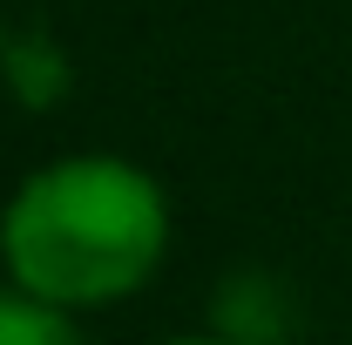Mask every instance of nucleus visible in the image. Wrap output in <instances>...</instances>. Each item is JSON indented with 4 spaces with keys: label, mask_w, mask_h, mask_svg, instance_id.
<instances>
[{
    "label": "nucleus",
    "mask_w": 352,
    "mask_h": 345,
    "mask_svg": "<svg viewBox=\"0 0 352 345\" xmlns=\"http://www.w3.org/2000/svg\"><path fill=\"white\" fill-rule=\"evenodd\" d=\"M7 285L54 311H102L135 298L170 258V197L129 156H61L0 210Z\"/></svg>",
    "instance_id": "nucleus-1"
},
{
    "label": "nucleus",
    "mask_w": 352,
    "mask_h": 345,
    "mask_svg": "<svg viewBox=\"0 0 352 345\" xmlns=\"http://www.w3.org/2000/svg\"><path fill=\"white\" fill-rule=\"evenodd\" d=\"M0 345H88V339H82V325H75L68 311L7 291V298H0Z\"/></svg>",
    "instance_id": "nucleus-2"
},
{
    "label": "nucleus",
    "mask_w": 352,
    "mask_h": 345,
    "mask_svg": "<svg viewBox=\"0 0 352 345\" xmlns=\"http://www.w3.org/2000/svg\"><path fill=\"white\" fill-rule=\"evenodd\" d=\"M163 345H237V339H217V332H190V339H163Z\"/></svg>",
    "instance_id": "nucleus-3"
},
{
    "label": "nucleus",
    "mask_w": 352,
    "mask_h": 345,
    "mask_svg": "<svg viewBox=\"0 0 352 345\" xmlns=\"http://www.w3.org/2000/svg\"><path fill=\"white\" fill-rule=\"evenodd\" d=\"M7 291H14V285H7V251H0V298H7Z\"/></svg>",
    "instance_id": "nucleus-4"
}]
</instances>
